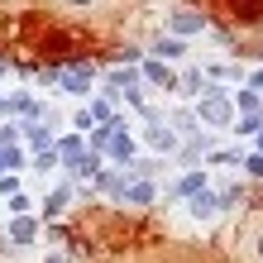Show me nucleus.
<instances>
[{
	"label": "nucleus",
	"instance_id": "9d476101",
	"mask_svg": "<svg viewBox=\"0 0 263 263\" xmlns=\"http://www.w3.org/2000/svg\"><path fill=\"white\" fill-rule=\"evenodd\" d=\"M48 263H63V258H58V254H53V258H48Z\"/></svg>",
	"mask_w": 263,
	"mask_h": 263
},
{
	"label": "nucleus",
	"instance_id": "423d86ee",
	"mask_svg": "<svg viewBox=\"0 0 263 263\" xmlns=\"http://www.w3.org/2000/svg\"><path fill=\"white\" fill-rule=\"evenodd\" d=\"M201 20H196V14H173V29H177V34H192V29H196Z\"/></svg>",
	"mask_w": 263,
	"mask_h": 263
},
{
	"label": "nucleus",
	"instance_id": "0eeeda50",
	"mask_svg": "<svg viewBox=\"0 0 263 263\" xmlns=\"http://www.w3.org/2000/svg\"><path fill=\"white\" fill-rule=\"evenodd\" d=\"M86 77H91L86 67H77V72L67 77V82H63V86H67V91H86Z\"/></svg>",
	"mask_w": 263,
	"mask_h": 263
},
{
	"label": "nucleus",
	"instance_id": "1a4fd4ad",
	"mask_svg": "<svg viewBox=\"0 0 263 263\" xmlns=\"http://www.w3.org/2000/svg\"><path fill=\"white\" fill-rule=\"evenodd\" d=\"M63 5H77V10H86V5H105V0H63Z\"/></svg>",
	"mask_w": 263,
	"mask_h": 263
},
{
	"label": "nucleus",
	"instance_id": "6e6552de",
	"mask_svg": "<svg viewBox=\"0 0 263 263\" xmlns=\"http://www.w3.org/2000/svg\"><path fill=\"white\" fill-rule=\"evenodd\" d=\"M67 206V187H58L53 196H48V215H58V211H63Z\"/></svg>",
	"mask_w": 263,
	"mask_h": 263
},
{
	"label": "nucleus",
	"instance_id": "f257e3e1",
	"mask_svg": "<svg viewBox=\"0 0 263 263\" xmlns=\"http://www.w3.org/2000/svg\"><path fill=\"white\" fill-rule=\"evenodd\" d=\"M34 235H39V225L29 220V215H14V225H10V239H14V244H34Z\"/></svg>",
	"mask_w": 263,
	"mask_h": 263
},
{
	"label": "nucleus",
	"instance_id": "7ed1b4c3",
	"mask_svg": "<svg viewBox=\"0 0 263 263\" xmlns=\"http://www.w3.org/2000/svg\"><path fill=\"white\" fill-rule=\"evenodd\" d=\"M120 196H125V201H139V206H148V201H153V187H148V182H134V187H125Z\"/></svg>",
	"mask_w": 263,
	"mask_h": 263
},
{
	"label": "nucleus",
	"instance_id": "f03ea898",
	"mask_svg": "<svg viewBox=\"0 0 263 263\" xmlns=\"http://www.w3.org/2000/svg\"><path fill=\"white\" fill-rule=\"evenodd\" d=\"M230 10L239 20H263V0H230Z\"/></svg>",
	"mask_w": 263,
	"mask_h": 263
},
{
	"label": "nucleus",
	"instance_id": "9b49d317",
	"mask_svg": "<svg viewBox=\"0 0 263 263\" xmlns=\"http://www.w3.org/2000/svg\"><path fill=\"white\" fill-rule=\"evenodd\" d=\"M258 254H263V239H258Z\"/></svg>",
	"mask_w": 263,
	"mask_h": 263
},
{
	"label": "nucleus",
	"instance_id": "39448f33",
	"mask_svg": "<svg viewBox=\"0 0 263 263\" xmlns=\"http://www.w3.org/2000/svg\"><path fill=\"white\" fill-rule=\"evenodd\" d=\"M24 158H20V153H14L10 144H0V173H5V167H20Z\"/></svg>",
	"mask_w": 263,
	"mask_h": 263
},
{
	"label": "nucleus",
	"instance_id": "20e7f679",
	"mask_svg": "<svg viewBox=\"0 0 263 263\" xmlns=\"http://www.w3.org/2000/svg\"><path fill=\"white\" fill-rule=\"evenodd\" d=\"M201 120H211V125H220V120H225V101H220V96H211L206 105H201Z\"/></svg>",
	"mask_w": 263,
	"mask_h": 263
}]
</instances>
